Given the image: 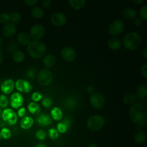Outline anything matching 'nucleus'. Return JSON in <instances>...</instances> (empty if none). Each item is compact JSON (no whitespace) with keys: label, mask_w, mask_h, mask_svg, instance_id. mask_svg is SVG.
<instances>
[{"label":"nucleus","mask_w":147,"mask_h":147,"mask_svg":"<svg viewBox=\"0 0 147 147\" xmlns=\"http://www.w3.org/2000/svg\"><path fill=\"white\" fill-rule=\"evenodd\" d=\"M2 43H3L2 38H1V35H0V48H1V46H2Z\"/></svg>","instance_id":"51"},{"label":"nucleus","mask_w":147,"mask_h":147,"mask_svg":"<svg viewBox=\"0 0 147 147\" xmlns=\"http://www.w3.org/2000/svg\"><path fill=\"white\" fill-rule=\"evenodd\" d=\"M42 103L43 106L45 107L46 108H50L52 105V100L50 99V98L46 97L43 99Z\"/></svg>","instance_id":"41"},{"label":"nucleus","mask_w":147,"mask_h":147,"mask_svg":"<svg viewBox=\"0 0 147 147\" xmlns=\"http://www.w3.org/2000/svg\"><path fill=\"white\" fill-rule=\"evenodd\" d=\"M21 14L19 12H12L10 14V21H11V23L14 24L20 23V22L21 21Z\"/></svg>","instance_id":"30"},{"label":"nucleus","mask_w":147,"mask_h":147,"mask_svg":"<svg viewBox=\"0 0 147 147\" xmlns=\"http://www.w3.org/2000/svg\"><path fill=\"white\" fill-rule=\"evenodd\" d=\"M56 57L53 54H48L45 56L43 59V64L47 69H51L55 65Z\"/></svg>","instance_id":"21"},{"label":"nucleus","mask_w":147,"mask_h":147,"mask_svg":"<svg viewBox=\"0 0 147 147\" xmlns=\"http://www.w3.org/2000/svg\"><path fill=\"white\" fill-rule=\"evenodd\" d=\"M125 28V24L122 20H115L109 25V33L112 36H118L121 34Z\"/></svg>","instance_id":"6"},{"label":"nucleus","mask_w":147,"mask_h":147,"mask_svg":"<svg viewBox=\"0 0 147 147\" xmlns=\"http://www.w3.org/2000/svg\"><path fill=\"white\" fill-rule=\"evenodd\" d=\"M0 112H1V108H0Z\"/></svg>","instance_id":"53"},{"label":"nucleus","mask_w":147,"mask_h":147,"mask_svg":"<svg viewBox=\"0 0 147 147\" xmlns=\"http://www.w3.org/2000/svg\"><path fill=\"white\" fill-rule=\"evenodd\" d=\"M17 32V27L16 24H13L11 22H8L5 24V25L3 27L2 33L6 37H11L15 35Z\"/></svg>","instance_id":"15"},{"label":"nucleus","mask_w":147,"mask_h":147,"mask_svg":"<svg viewBox=\"0 0 147 147\" xmlns=\"http://www.w3.org/2000/svg\"><path fill=\"white\" fill-rule=\"evenodd\" d=\"M10 105L11 108H15V109L20 108L23 105L22 96L18 92L12 94L10 97Z\"/></svg>","instance_id":"14"},{"label":"nucleus","mask_w":147,"mask_h":147,"mask_svg":"<svg viewBox=\"0 0 147 147\" xmlns=\"http://www.w3.org/2000/svg\"><path fill=\"white\" fill-rule=\"evenodd\" d=\"M66 104H67V106L69 108L73 109V108H76V101L75 100L74 98L70 97L67 99V102H66Z\"/></svg>","instance_id":"36"},{"label":"nucleus","mask_w":147,"mask_h":147,"mask_svg":"<svg viewBox=\"0 0 147 147\" xmlns=\"http://www.w3.org/2000/svg\"><path fill=\"white\" fill-rule=\"evenodd\" d=\"M87 91H88V94H92L93 92H94L95 89L93 87V86H88V87Z\"/></svg>","instance_id":"48"},{"label":"nucleus","mask_w":147,"mask_h":147,"mask_svg":"<svg viewBox=\"0 0 147 147\" xmlns=\"http://www.w3.org/2000/svg\"><path fill=\"white\" fill-rule=\"evenodd\" d=\"M1 134L2 137H4V138H9L11 136V133H10L9 130L7 129V128H3L1 130Z\"/></svg>","instance_id":"40"},{"label":"nucleus","mask_w":147,"mask_h":147,"mask_svg":"<svg viewBox=\"0 0 147 147\" xmlns=\"http://www.w3.org/2000/svg\"><path fill=\"white\" fill-rule=\"evenodd\" d=\"M15 86L17 90L24 93L30 92L32 89V86L27 81L24 79H18L16 82Z\"/></svg>","instance_id":"13"},{"label":"nucleus","mask_w":147,"mask_h":147,"mask_svg":"<svg viewBox=\"0 0 147 147\" xmlns=\"http://www.w3.org/2000/svg\"><path fill=\"white\" fill-rule=\"evenodd\" d=\"M33 123H34V120H33L32 118L30 116H27L23 118L21 120V122H20V125H21L22 128L24 130L30 129L32 126Z\"/></svg>","instance_id":"26"},{"label":"nucleus","mask_w":147,"mask_h":147,"mask_svg":"<svg viewBox=\"0 0 147 147\" xmlns=\"http://www.w3.org/2000/svg\"><path fill=\"white\" fill-rule=\"evenodd\" d=\"M14 86H15V83L14 81L11 79H7L4 81L1 85V89L4 94H10L14 89Z\"/></svg>","instance_id":"16"},{"label":"nucleus","mask_w":147,"mask_h":147,"mask_svg":"<svg viewBox=\"0 0 147 147\" xmlns=\"http://www.w3.org/2000/svg\"><path fill=\"white\" fill-rule=\"evenodd\" d=\"M45 35V27L40 24H36L32 27L30 36L34 40H40Z\"/></svg>","instance_id":"9"},{"label":"nucleus","mask_w":147,"mask_h":147,"mask_svg":"<svg viewBox=\"0 0 147 147\" xmlns=\"http://www.w3.org/2000/svg\"><path fill=\"white\" fill-rule=\"evenodd\" d=\"M61 56L66 62H72L76 59V53L74 49L69 46H65L61 50Z\"/></svg>","instance_id":"10"},{"label":"nucleus","mask_w":147,"mask_h":147,"mask_svg":"<svg viewBox=\"0 0 147 147\" xmlns=\"http://www.w3.org/2000/svg\"><path fill=\"white\" fill-rule=\"evenodd\" d=\"M9 104V99L5 95H0V107L6 108Z\"/></svg>","instance_id":"33"},{"label":"nucleus","mask_w":147,"mask_h":147,"mask_svg":"<svg viewBox=\"0 0 147 147\" xmlns=\"http://www.w3.org/2000/svg\"><path fill=\"white\" fill-rule=\"evenodd\" d=\"M142 56H143V57L145 59L147 60V46L144 48L143 51H142Z\"/></svg>","instance_id":"46"},{"label":"nucleus","mask_w":147,"mask_h":147,"mask_svg":"<svg viewBox=\"0 0 147 147\" xmlns=\"http://www.w3.org/2000/svg\"><path fill=\"white\" fill-rule=\"evenodd\" d=\"M67 126L64 123V122H60L57 125V131L60 133H65L67 130Z\"/></svg>","instance_id":"39"},{"label":"nucleus","mask_w":147,"mask_h":147,"mask_svg":"<svg viewBox=\"0 0 147 147\" xmlns=\"http://www.w3.org/2000/svg\"><path fill=\"white\" fill-rule=\"evenodd\" d=\"M51 117L55 120H60L63 117V112L58 108H54L51 110Z\"/></svg>","instance_id":"29"},{"label":"nucleus","mask_w":147,"mask_h":147,"mask_svg":"<svg viewBox=\"0 0 147 147\" xmlns=\"http://www.w3.org/2000/svg\"><path fill=\"white\" fill-rule=\"evenodd\" d=\"M35 136L39 140H44L46 138V133L43 130H39L36 133Z\"/></svg>","instance_id":"35"},{"label":"nucleus","mask_w":147,"mask_h":147,"mask_svg":"<svg viewBox=\"0 0 147 147\" xmlns=\"http://www.w3.org/2000/svg\"><path fill=\"white\" fill-rule=\"evenodd\" d=\"M122 43L127 50H135L140 46L142 43V37L136 32H131L124 36Z\"/></svg>","instance_id":"3"},{"label":"nucleus","mask_w":147,"mask_h":147,"mask_svg":"<svg viewBox=\"0 0 147 147\" xmlns=\"http://www.w3.org/2000/svg\"><path fill=\"white\" fill-rule=\"evenodd\" d=\"M142 22H143V20L140 18V17H136V18L134 20V24L136 27H140L142 24Z\"/></svg>","instance_id":"44"},{"label":"nucleus","mask_w":147,"mask_h":147,"mask_svg":"<svg viewBox=\"0 0 147 147\" xmlns=\"http://www.w3.org/2000/svg\"><path fill=\"white\" fill-rule=\"evenodd\" d=\"M121 14L123 16V18L126 19V20H134L136 17H137L138 13L134 9L131 8V7H127L122 10Z\"/></svg>","instance_id":"17"},{"label":"nucleus","mask_w":147,"mask_h":147,"mask_svg":"<svg viewBox=\"0 0 147 147\" xmlns=\"http://www.w3.org/2000/svg\"><path fill=\"white\" fill-rule=\"evenodd\" d=\"M10 20V14L7 12H2L0 14V22L2 24H7Z\"/></svg>","instance_id":"32"},{"label":"nucleus","mask_w":147,"mask_h":147,"mask_svg":"<svg viewBox=\"0 0 147 147\" xmlns=\"http://www.w3.org/2000/svg\"><path fill=\"white\" fill-rule=\"evenodd\" d=\"M36 147H45V145H43V144H39V145H37Z\"/></svg>","instance_id":"52"},{"label":"nucleus","mask_w":147,"mask_h":147,"mask_svg":"<svg viewBox=\"0 0 147 147\" xmlns=\"http://www.w3.org/2000/svg\"><path fill=\"white\" fill-rule=\"evenodd\" d=\"M147 135L143 131H139L136 133L134 137V141L136 144H143L146 141Z\"/></svg>","instance_id":"25"},{"label":"nucleus","mask_w":147,"mask_h":147,"mask_svg":"<svg viewBox=\"0 0 147 147\" xmlns=\"http://www.w3.org/2000/svg\"><path fill=\"white\" fill-rule=\"evenodd\" d=\"M37 80L39 84L42 86H47L53 82V72L48 69H42L38 74Z\"/></svg>","instance_id":"5"},{"label":"nucleus","mask_w":147,"mask_h":147,"mask_svg":"<svg viewBox=\"0 0 147 147\" xmlns=\"http://www.w3.org/2000/svg\"><path fill=\"white\" fill-rule=\"evenodd\" d=\"M59 133L58 131L55 128H51L49 130V136L52 138V139H56L58 137Z\"/></svg>","instance_id":"34"},{"label":"nucleus","mask_w":147,"mask_h":147,"mask_svg":"<svg viewBox=\"0 0 147 147\" xmlns=\"http://www.w3.org/2000/svg\"><path fill=\"white\" fill-rule=\"evenodd\" d=\"M23 1L27 7H32L37 5L40 0H23Z\"/></svg>","instance_id":"37"},{"label":"nucleus","mask_w":147,"mask_h":147,"mask_svg":"<svg viewBox=\"0 0 147 147\" xmlns=\"http://www.w3.org/2000/svg\"><path fill=\"white\" fill-rule=\"evenodd\" d=\"M140 73L142 77L147 79V64L143 65L140 69Z\"/></svg>","instance_id":"38"},{"label":"nucleus","mask_w":147,"mask_h":147,"mask_svg":"<svg viewBox=\"0 0 147 147\" xmlns=\"http://www.w3.org/2000/svg\"><path fill=\"white\" fill-rule=\"evenodd\" d=\"M25 112H26V110H25V108H20V110H19V111H18V115L20 117H23L24 115V114H25Z\"/></svg>","instance_id":"45"},{"label":"nucleus","mask_w":147,"mask_h":147,"mask_svg":"<svg viewBox=\"0 0 147 147\" xmlns=\"http://www.w3.org/2000/svg\"><path fill=\"white\" fill-rule=\"evenodd\" d=\"M27 53L30 57L35 59L42 58L47 51V48L42 41L33 40L27 46Z\"/></svg>","instance_id":"2"},{"label":"nucleus","mask_w":147,"mask_h":147,"mask_svg":"<svg viewBox=\"0 0 147 147\" xmlns=\"http://www.w3.org/2000/svg\"><path fill=\"white\" fill-rule=\"evenodd\" d=\"M132 1H133L134 3H135L136 4L139 5V4H144V2L145 0H132Z\"/></svg>","instance_id":"47"},{"label":"nucleus","mask_w":147,"mask_h":147,"mask_svg":"<svg viewBox=\"0 0 147 147\" xmlns=\"http://www.w3.org/2000/svg\"><path fill=\"white\" fill-rule=\"evenodd\" d=\"M42 98V95L40 93H39V92H34V93H33L32 95V99L34 102H38V101L40 100Z\"/></svg>","instance_id":"42"},{"label":"nucleus","mask_w":147,"mask_h":147,"mask_svg":"<svg viewBox=\"0 0 147 147\" xmlns=\"http://www.w3.org/2000/svg\"><path fill=\"white\" fill-rule=\"evenodd\" d=\"M52 1L51 0H42V6L44 8H49L51 6Z\"/></svg>","instance_id":"43"},{"label":"nucleus","mask_w":147,"mask_h":147,"mask_svg":"<svg viewBox=\"0 0 147 147\" xmlns=\"http://www.w3.org/2000/svg\"><path fill=\"white\" fill-rule=\"evenodd\" d=\"M37 122L42 126H47L52 123V120L49 115H46V114H41L37 118Z\"/></svg>","instance_id":"24"},{"label":"nucleus","mask_w":147,"mask_h":147,"mask_svg":"<svg viewBox=\"0 0 147 147\" xmlns=\"http://www.w3.org/2000/svg\"><path fill=\"white\" fill-rule=\"evenodd\" d=\"M139 16L142 20L147 21V4H144L141 7L139 12Z\"/></svg>","instance_id":"31"},{"label":"nucleus","mask_w":147,"mask_h":147,"mask_svg":"<svg viewBox=\"0 0 147 147\" xmlns=\"http://www.w3.org/2000/svg\"><path fill=\"white\" fill-rule=\"evenodd\" d=\"M17 42L19 44L22 45V46H28L29 43H30L31 40V37H30V35L27 34L25 32H22L17 35Z\"/></svg>","instance_id":"18"},{"label":"nucleus","mask_w":147,"mask_h":147,"mask_svg":"<svg viewBox=\"0 0 147 147\" xmlns=\"http://www.w3.org/2000/svg\"><path fill=\"white\" fill-rule=\"evenodd\" d=\"M70 7L75 10H80L85 7L87 0H67Z\"/></svg>","instance_id":"19"},{"label":"nucleus","mask_w":147,"mask_h":147,"mask_svg":"<svg viewBox=\"0 0 147 147\" xmlns=\"http://www.w3.org/2000/svg\"><path fill=\"white\" fill-rule=\"evenodd\" d=\"M2 119L10 125H14L17 121V116L11 109H5L2 112Z\"/></svg>","instance_id":"11"},{"label":"nucleus","mask_w":147,"mask_h":147,"mask_svg":"<svg viewBox=\"0 0 147 147\" xmlns=\"http://www.w3.org/2000/svg\"><path fill=\"white\" fill-rule=\"evenodd\" d=\"M88 147H99V146L97 145V144H90V145H88Z\"/></svg>","instance_id":"49"},{"label":"nucleus","mask_w":147,"mask_h":147,"mask_svg":"<svg viewBox=\"0 0 147 147\" xmlns=\"http://www.w3.org/2000/svg\"><path fill=\"white\" fill-rule=\"evenodd\" d=\"M12 59L14 62L20 63L24 61V59H25V56H24V53L21 50H16L13 53Z\"/></svg>","instance_id":"27"},{"label":"nucleus","mask_w":147,"mask_h":147,"mask_svg":"<svg viewBox=\"0 0 147 147\" xmlns=\"http://www.w3.org/2000/svg\"><path fill=\"white\" fill-rule=\"evenodd\" d=\"M90 102L94 109L100 110L104 108L106 99L103 95L100 93H93L90 96Z\"/></svg>","instance_id":"7"},{"label":"nucleus","mask_w":147,"mask_h":147,"mask_svg":"<svg viewBox=\"0 0 147 147\" xmlns=\"http://www.w3.org/2000/svg\"><path fill=\"white\" fill-rule=\"evenodd\" d=\"M2 62H3V56H2V54L0 53V64H1Z\"/></svg>","instance_id":"50"},{"label":"nucleus","mask_w":147,"mask_h":147,"mask_svg":"<svg viewBox=\"0 0 147 147\" xmlns=\"http://www.w3.org/2000/svg\"><path fill=\"white\" fill-rule=\"evenodd\" d=\"M67 22V17L63 12H55L50 17V22L55 27H62Z\"/></svg>","instance_id":"8"},{"label":"nucleus","mask_w":147,"mask_h":147,"mask_svg":"<svg viewBox=\"0 0 147 147\" xmlns=\"http://www.w3.org/2000/svg\"><path fill=\"white\" fill-rule=\"evenodd\" d=\"M136 95L132 92L126 94L123 97V102L126 105H133L136 102Z\"/></svg>","instance_id":"23"},{"label":"nucleus","mask_w":147,"mask_h":147,"mask_svg":"<svg viewBox=\"0 0 147 147\" xmlns=\"http://www.w3.org/2000/svg\"><path fill=\"white\" fill-rule=\"evenodd\" d=\"M86 125L88 128L91 131H98L104 126L105 120L101 115H95L88 118Z\"/></svg>","instance_id":"4"},{"label":"nucleus","mask_w":147,"mask_h":147,"mask_svg":"<svg viewBox=\"0 0 147 147\" xmlns=\"http://www.w3.org/2000/svg\"><path fill=\"white\" fill-rule=\"evenodd\" d=\"M121 41L119 38H117V37H111V38L109 39V40L108 41V46H109L111 50H119V49L121 47Z\"/></svg>","instance_id":"22"},{"label":"nucleus","mask_w":147,"mask_h":147,"mask_svg":"<svg viewBox=\"0 0 147 147\" xmlns=\"http://www.w3.org/2000/svg\"><path fill=\"white\" fill-rule=\"evenodd\" d=\"M136 97L144 104H147V83L139 85L136 90Z\"/></svg>","instance_id":"12"},{"label":"nucleus","mask_w":147,"mask_h":147,"mask_svg":"<svg viewBox=\"0 0 147 147\" xmlns=\"http://www.w3.org/2000/svg\"><path fill=\"white\" fill-rule=\"evenodd\" d=\"M28 110L30 113L33 115H39L41 112L40 107L36 102H31L28 105Z\"/></svg>","instance_id":"28"},{"label":"nucleus","mask_w":147,"mask_h":147,"mask_svg":"<svg viewBox=\"0 0 147 147\" xmlns=\"http://www.w3.org/2000/svg\"><path fill=\"white\" fill-rule=\"evenodd\" d=\"M30 14L35 19H42L45 15V12L42 7H38V6H34V7H31L30 9Z\"/></svg>","instance_id":"20"},{"label":"nucleus","mask_w":147,"mask_h":147,"mask_svg":"<svg viewBox=\"0 0 147 147\" xmlns=\"http://www.w3.org/2000/svg\"><path fill=\"white\" fill-rule=\"evenodd\" d=\"M131 121L138 126L147 125V105L143 102H136L129 110Z\"/></svg>","instance_id":"1"}]
</instances>
